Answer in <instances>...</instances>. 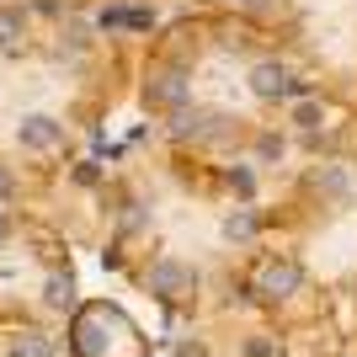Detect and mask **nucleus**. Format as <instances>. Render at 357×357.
<instances>
[{
	"mask_svg": "<svg viewBox=\"0 0 357 357\" xmlns=\"http://www.w3.org/2000/svg\"><path fill=\"white\" fill-rule=\"evenodd\" d=\"M11 357H54V347L43 336H16L11 342Z\"/></svg>",
	"mask_w": 357,
	"mask_h": 357,
	"instance_id": "obj_1",
	"label": "nucleus"
}]
</instances>
